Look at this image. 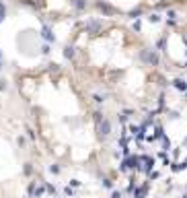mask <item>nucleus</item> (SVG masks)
<instances>
[{
    "label": "nucleus",
    "instance_id": "f03ea898",
    "mask_svg": "<svg viewBox=\"0 0 187 198\" xmlns=\"http://www.w3.org/2000/svg\"><path fill=\"white\" fill-rule=\"evenodd\" d=\"M185 198H187V194H185Z\"/></svg>",
    "mask_w": 187,
    "mask_h": 198
},
{
    "label": "nucleus",
    "instance_id": "f257e3e1",
    "mask_svg": "<svg viewBox=\"0 0 187 198\" xmlns=\"http://www.w3.org/2000/svg\"><path fill=\"white\" fill-rule=\"evenodd\" d=\"M175 87L183 91V89H187V83H183V81H175Z\"/></svg>",
    "mask_w": 187,
    "mask_h": 198
}]
</instances>
